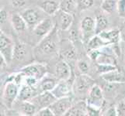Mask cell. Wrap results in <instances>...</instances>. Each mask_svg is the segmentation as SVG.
<instances>
[{"instance_id":"cell-1","label":"cell","mask_w":125,"mask_h":116,"mask_svg":"<svg viewBox=\"0 0 125 116\" xmlns=\"http://www.w3.org/2000/svg\"><path fill=\"white\" fill-rule=\"evenodd\" d=\"M58 29L54 27L50 34L37 43L33 48L34 57L39 61L51 60L58 55L60 50V42L58 33Z\"/></svg>"},{"instance_id":"cell-2","label":"cell","mask_w":125,"mask_h":116,"mask_svg":"<svg viewBox=\"0 0 125 116\" xmlns=\"http://www.w3.org/2000/svg\"><path fill=\"white\" fill-rule=\"evenodd\" d=\"M20 86L14 81H6L2 94V105L8 109H12L18 98Z\"/></svg>"},{"instance_id":"cell-3","label":"cell","mask_w":125,"mask_h":116,"mask_svg":"<svg viewBox=\"0 0 125 116\" xmlns=\"http://www.w3.org/2000/svg\"><path fill=\"white\" fill-rule=\"evenodd\" d=\"M95 84V80L85 74L75 76L73 84V93L78 96L87 95L90 88Z\"/></svg>"},{"instance_id":"cell-4","label":"cell","mask_w":125,"mask_h":116,"mask_svg":"<svg viewBox=\"0 0 125 116\" xmlns=\"http://www.w3.org/2000/svg\"><path fill=\"white\" fill-rule=\"evenodd\" d=\"M15 44L13 40L1 30L0 33V55L5 58L8 64L13 61Z\"/></svg>"},{"instance_id":"cell-5","label":"cell","mask_w":125,"mask_h":116,"mask_svg":"<svg viewBox=\"0 0 125 116\" xmlns=\"http://www.w3.org/2000/svg\"><path fill=\"white\" fill-rule=\"evenodd\" d=\"M27 77H33L41 80L47 73V67L45 63H30L20 70Z\"/></svg>"},{"instance_id":"cell-6","label":"cell","mask_w":125,"mask_h":116,"mask_svg":"<svg viewBox=\"0 0 125 116\" xmlns=\"http://www.w3.org/2000/svg\"><path fill=\"white\" fill-rule=\"evenodd\" d=\"M75 77L74 75H72L70 78L67 80L58 81V84L51 91V93L56 98L72 96V94L73 93V84H74Z\"/></svg>"},{"instance_id":"cell-7","label":"cell","mask_w":125,"mask_h":116,"mask_svg":"<svg viewBox=\"0 0 125 116\" xmlns=\"http://www.w3.org/2000/svg\"><path fill=\"white\" fill-rule=\"evenodd\" d=\"M20 14L23 17L28 27L31 29H33L41 21L45 19L44 16L45 12H43L41 9L29 8L23 10Z\"/></svg>"},{"instance_id":"cell-8","label":"cell","mask_w":125,"mask_h":116,"mask_svg":"<svg viewBox=\"0 0 125 116\" xmlns=\"http://www.w3.org/2000/svg\"><path fill=\"white\" fill-rule=\"evenodd\" d=\"M95 19L92 16H85L81 20L80 23V32L82 34V40L86 44V43L92 36H93L96 32H95Z\"/></svg>"},{"instance_id":"cell-9","label":"cell","mask_w":125,"mask_h":116,"mask_svg":"<svg viewBox=\"0 0 125 116\" xmlns=\"http://www.w3.org/2000/svg\"><path fill=\"white\" fill-rule=\"evenodd\" d=\"M54 27V21L51 18H45L33 29V35L38 39L39 42L52 32Z\"/></svg>"},{"instance_id":"cell-10","label":"cell","mask_w":125,"mask_h":116,"mask_svg":"<svg viewBox=\"0 0 125 116\" xmlns=\"http://www.w3.org/2000/svg\"><path fill=\"white\" fill-rule=\"evenodd\" d=\"M72 104L73 100L72 96L64 97L61 98H57L51 105L50 108L52 110L54 116H63L66 114Z\"/></svg>"},{"instance_id":"cell-11","label":"cell","mask_w":125,"mask_h":116,"mask_svg":"<svg viewBox=\"0 0 125 116\" xmlns=\"http://www.w3.org/2000/svg\"><path fill=\"white\" fill-rule=\"evenodd\" d=\"M54 24L58 29L62 31H67L70 29L73 23L72 14L63 11L60 9V10L56 14L54 15Z\"/></svg>"},{"instance_id":"cell-12","label":"cell","mask_w":125,"mask_h":116,"mask_svg":"<svg viewBox=\"0 0 125 116\" xmlns=\"http://www.w3.org/2000/svg\"><path fill=\"white\" fill-rule=\"evenodd\" d=\"M33 50H31L27 44L22 42H17L15 44L13 60L16 61H27L33 57Z\"/></svg>"},{"instance_id":"cell-13","label":"cell","mask_w":125,"mask_h":116,"mask_svg":"<svg viewBox=\"0 0 125 116\" xmlns=\"http://www.w3.org/2000/svg\"><path fill=\"white\" fill-rule=\"evenodd\" d=\"M57 99L51 91H42L37 94L35 97H33L31 101L36 108L38 110L41 108H46V107H50L51 105Z\"/></svg>"},{"instance_id":"cell-14","label":"cell","mask_w":125,"mask_h":116,"mask_svg":"<svg viewBox=\"0 0 125 116\" xmlns=\"http://www.w3.org/2000/svg\"><path fill=\"white\" fill-rule=\"evenodd\" d=\"M54 75L59 80H67L73 75V72L69 63L64 58H60L54 67Z\"/></svg>"},{"instance_id":"cell-15","label":"cell","mask_w":125,"mask_h":116,"mask_svg":"<svg viewBox=\"0 0 125 116\" xmlns=\"http://www.w3.org/2000/svg\"><path fill=\"white\" fill-rule=\"evenodd\" d=\"M59 80L58 77L52 74L47 72V74L39 80V88L40 92L42 91H51L58 84Z\"/></svg>"},{"instance_id":"cell-16","label":"cell","mask_w":125,"mask_h":116,"mask_svg":"<svg viewBox=\"0 0 125 116\" xmlns=\"http://www.w3.org/2000/svg\"><path fill=\"white\" fill-rule=\"evenodd\" d=\"M87 115V102L86 100H79L73 102L71 108L64 116H85Z\"/></svg>"},{"instance_id":"cell-17","label":"cell","mask_w":125,"mask_h":116,"mask_svg":"<svg viewBox=\"0 0 125 116\" xmlns=\"http://www.w3.org/2000/svg\"><path fill=\"white\" fill-rule=\"evenodd\" d=\"M39 93H40V91L38 88L31 87V86H30L28 84H23L20 86L17 101H30Z\"/></svg>"},{"instance_id":"cell-18","label":"cell","mask_w":125,"mask_h":116,"mask_svg":"<svg viewBox=\"0 0 125 116\" xmlns=\"http://www.w3.org/2000/svg\"><path fill=\"white\" fill-rule=\"evenodd\" d=\"M98 35L109 44H119L121 40V32L118 29H106L100 33Z\"/></svg>"},{"instance_id":"cell-19","label":"cell","mask_w":125,"mask_h":116,"mask_svg":"<svg viewBox=\"0 0 125 116\" xmlns=\"http://www.w3.org/2000/svg\"><path fill=\"white\" fill-rule=\"evenodd\" d=\"M40 9L47 16H54L61 9V3L56 0H43L39 4Z\"/></svg>"},{"instance_id":"cell-20","label":"cell","mask_w":125,"mask_h":116,"mask_svg":"<svg viewBox=\"0 0 125 116\" xmlns=\"http://www.w3.org/2000/svg\"><path fill=\"white\" fill-rule=\"evenodd\" d=\"M101 77L106 83H114V84L125 83V75L119 69H116L114 71L103 74L101 75Z\"/></svg>"},{"instance_id":"cell-21","label":"cell","mask_w":125,"mask_h":116,"mask_svg":"<svg viewBox=\"0 0 125 116\" xmlns=\"http://www.w3.org/2000/svg\"><path fill=\"white\" fill-rule=\"evenodd\" d=\"M10 22L13 29L17 33H22L27 29L28 26L23 17L19 13H12L10 16Z\"/></svg>"},{"instance_id":"cell-22","label":"cell","mask_w":125,"mask_h":116,"mask_svg":"<svg viewBox=\"0 0 125 116\" xmlns=\"http://www.w3.org/2000/svg\"><path fill=\"white\" fill-rule=\"evenodd\" d=\"M19 110L18 112L20 115L24 116H34L37 112L36 106L31 101H19Z\"/></svg>"},{"instance_id":"cell-23","label":"cell","mask_w":125,"mask_h":116,"mask_svg":"<svg viewBox=\"0 0 125 116\" xmlns=\"http://www.w3.org/2000/svg\"><path fill=\"white\" fill-rule=\"evenodd\" d=\"M106 45H109V44H107L106 41L103 40L98 34H95V35L90 38L89 41L86 43L85 47H86V50H87V52H88V51L93 50L100 49L101 47H103Z\"/></svg>"},{"instance_id":"cell-24","label":"cell","mask_w":125,"mask_h":116,"mask_svg":"<svg viewBox=\"0 0 125 116\" xmlns=\"http://www.w3.org/2000/svg\"><path fill=\"white\" fill-rule=\"evenodd\" d=\"M95 23H96V27H95L96 34H99L103 31L106 30L110 25L109 19L106 18V16L102 14H99L96 16Z\"/></svg>"},{"instance_id":"cell-25","label":"cell","mask_w":125,"mask_h":116,"mask_svg":"<svg viewBox=\"0 0 125 116\" xmlns=\"http://www.w3.org/2000/svg\"><path fill=\"white\" fill-rule=\"evenodd\" d=\"M100 8L105 13H113L117 9V0H102Z\"/></svg>"},{"instance_id":"cell-26","label":"cell","mask_w":125,"mask_h":116,"mask_svg":"<svg viewBox=\"0 0 125 116\" xmlns=\"http://www.w3.org/2000/svg\"><path fill=\"white\" fill-rule=\"evenodd\" d=\"M65 61H73L76 58V50L71 42H68L67 46L63 50V57Z\"/></svg>"},{"instance_id":"cell-27","label":"cell","mask_w":125,"mask_h":116,"mask_svg":"<svg viewBox=\"0 0 125 116\" xmlns=\"http://www.w3.org/2000/svg\"><path fill=\"white\" fill-rule=\"evenodd\" d=\"M61 9L72 14L78 9L76 0H64L61 3Z\"/></svg>"},{"instance_id":"cell-28","label":"cell","mask_w":125,"mask_h":116,"mask_svg":"<svg viewBox=\"0 0 125 116\" xmlns=\"http://www.w3.org/2000/svg\"><path fill=\"white\" fill-rule=\"evenodd\" d=\"M116 69H118L117 65L109 63H96V71L100 75L108 73L110 71H114Z\"/></svg>"},{"instance_id":"cell-29","label":"cell","mask_w":125,"mask_h":116,"mask_svg":"<svg viewBox=\"0 0 125 116\" xmlns=\"http://www.w3.org/2000/svg\"><path fill=\"white\" fill-rule=\"evenodd\" d=\"M77 9L79 11H85L94 5V0H76Z\"/></svg>"},{"instance_id":"cell-30","label":"cell","mask_w":125,"mask_h":116,"mask_svg":"<svg viewBox=\"0 0 125 116\" xmlns=\"http://www.w3.org/2000/svg\"><path fill=\"white\" fill-rule=\"evenodd\" d=\"M76 67L80 74H87L89 71V63L83 59H79L76 62Z\"/></svg>"},{"instance_id":"cell-31","label":"cell","mask_w":125,"mask_h":116,"mask_svg":"<svg viewBox=\"0 0 125 116\" xmlns=\"http://www.w3.org/2000/svg\"><path fill=\"white\" fill-rule=\"evenodd\" d=\"M117 116H125V98L120 100L116 104Z\"/></svg>"},{"instance_id":"cell-32","label":"cell","mask_w":125,"mask_h":116,"mask_svg":"<svg viewBox=\"0 0 125 116\" xmlns=\"http://www.w3.org/2000/svg\"><path fill=\"white\" fill-rule=\"evenodd\" d=\"M102 115L104 116H117V111L115 105H111L106 109H104L102 112Z\"/></svg>"},{"instance_id":"cell-33","label":"cell","mask_w":125,"mask_h":116,"mask_svg":"<svg viewBox=\"0 0 125 116\" xmlns=\"http://www.w3.org/2000/svg\"><path fill=\"white\" fill-rule=\"evenodd\" d=\"M117 11L120 17L125 18V0H117Z\"/></svg>"},{"instance_id":"cell-34","label":"cell","mask_w":125,"mask_h":116,"mask_svg":"<svg viewBox=\"0 0 125 116\" xmlns=\"http://www.w3.org/2000/svg\"><path fill=\"white\" fill-rule=\"evenodd\" d=\"M36 115L37 116H54L53 111L51 109L50 107H46V108L38 110Z\"/></svg>"},{"instance_id":"cell-35","label":"cell","mask_w":125,"mask_h":116,"mask_svg":"<svg viewBox=\"0 0 125 116\" xmlns=\"http://www.w3.org/2000/svg\"><path fill=\"white\" fill-rule=\"evenodd\" d=\"M8 18L9 15L7 11L4 8H1V10H0V23H1V26L6 22Z\"/></svg>"},{"instance_id":"cell-36","label":"cell","mask_w":125,"mask_h":116,"mask_svg":"<svg viewBox=\"0 0 125 116\" xmlns=\"http://www.w3.org/2000/svg\"><path fill=\"white\" fill-rule=\"evenodd\" d=\"M26 3H27V0H11V4L14 8L23 7Z\"/></svg>"},{"instance_id":"cell-37","label":"cell","mask_w":125,"mask_h":116,"mask_svg":"<svg viewBox=\"0 0 125 116\" xmlns=\"http://www.w3.org/2000/svg\"><path fill=\"white\" fill-rule=\"evenodd\" d=\"M121 41L125 43V30L123 33H121Z\"/></svg>"},{"instance_id":"cell-38","label":"cell","mask_w":125,"mask_h":116,"mask_svg":"<svg viewBox=\"0 0 125 116\" xmlns=\"http://www.w3.org/2000/svg\"><path fill=\"white\" fill-rule=\"evenodd\" d=\"M124 63H125V57H124Z\"/></svg>"}]
</instances>
